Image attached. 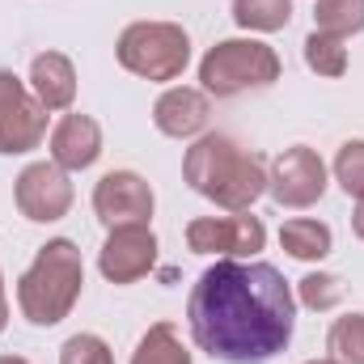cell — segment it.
Segmentation results:
<instances>
[{"instance_id":"cell-1","label":"cell","mask_w":364,"mask_h":364,"mask_svg":"<svg viewBox=\"0 0 364 364\" xmlns=\"http://www.w3.org/2000/svg\"><path fill=\"white\" fill-rule=\"evenodd\" d=\"M199 352L220 364H267L292 343L296 292L272 263L216 259L186 296Z\"/></svg>"},{"instance_id":"cell-2","label":"cell","mask_w":364,"mask_h":364,"mask_svg":"<svg viewBox=\"0 0 364 364\" xmlns=\"http://www.w3.org/2000/svg\"><path fill=\"white\" fill-rule=\"evenodd\" d=\"M182 178L225 212H250L255 199L267 195V157L242 149L225 132H203L182 157Z\"/></svg>"},{"instance_id":"cell-3","label":"cell","mask_w":364,"mask_h":364,"mask_svg":"<svg viewBox=\"0 0 364 364\" xmlns=\"http://www.w3.org/2000/svg\"><path fill=\"white\" fill-rule=\"evenodd\" d=\"M81 288H85V259L77 242L51 237L47 246H38L34 263L17 279V309L30 326H60L81 301Z\"/></svg>"},{"instance_id":"cell-4","label":"cell","mask_w":364,"mask_h":364,"mask_svg":"<svg viewBox=\"0 0 364 364\" xmlns=\"http://www.w3.org/2000/svg\"><path fill=\"white\" fill-rule=\"evenodd\" d=\"M279 55L263 38H225L199 60V90L208 97H237L279 81Z\"/></svg>"},{"instance_id":"cell-5","label":"cell","mask_w":364,"mask_h":364,"mask_svg":"<svg viewBox=\"0 0 364 364\" xmlns=\"http://www.w3.org/2000/svg\"><path fill=\"white\" fill-rule=\"evenodd\" d=\"M119 64L140 81H178L191 64V38L178 21H132L114 43Z\"/></svg>"},{"instance_id":"cell-6","label":"cell","mask_w":364,"mask_h":364,"mask_svg":"<svg viewBox=\"0 0 364 364\" xmlns=\"http://www.w3.org/2000/svg\"><path fill=\"white\" fill-rule=\"evenodd\" d=\"M47 106L30 93V85L0 68V157H21L34 153L47 140Z\"/></svg>"},{"instance_id":"cell-7","label":"cell","mask_w":364,"mask_h":364,"mask_svg":"<svg viewBox=\"0 0 364 364\" xmlns=\"http://www.w3.org/2000/svg\"><path fill=\"white\" fill-rule=\"evenodd\" d=\"M267 246V229L255 212L229 216H195L186 225V250L216 255V259H255Z\"/></svg>"},{"instance_id":"cell-8","label":"cell","mask_w":364,"mask_h":364,"mask_svg":"<svg viewBox=\"0 0 364 364\" xmlns=\"http://www.w3.org/2000/svg\"><path fill=\"white\" fill-rule=\"evenodd\" d=\"M267 195L279 208H314L326 195V161L309 144H292L267 166Z\"/></svg>"},{"instance_id":"cell-9","label":"cell","mask_w":364,"mask_h":364,"mask_svg":"<svg viewBox=\"0 0 364 364\" xmlns=\"http://www.w3.org/2000/svg\"><path fill=\"white\" fill-rule=\"evenodd\" d=\"M13 199H17V212L34 225H55L68 216L77 191H73V178L68 170H60L55 161H34L26 166L17 182H13Z\"/></svg>"},{"instance_id":"cell-10","label":"cell","mask_w":364,"mask_h":364,"mask_svg":"<svg viewBox=\"0 0 364 364\" xmlns=\"http://www.w3.org/2000/svg\"><path fill=\"white\" fill-rule=\"evenodd\" d=\"M153 186L140 178L136 170H110L93 186V212L106 229H123V225H149L153 220Z\"/></svg>"},{"instance_id":"cell-11","label":"cell","mask_w":364,"mask_h":364,"mask_svg":"<svg viewBox=\"0 0 364 364\" xmlns=\"http://www.w3.org/2000/svg\"><path fill=\"white\" fill-rule=\"evenodd\" d=\"M157 267V233L149 225H123V229H106V242L97 250V272L106 275V284H136Z\"/></svg>"},{"instance_id":"cell-12","label":"cell","mask_w":364,"mask_h":364,"mask_svg":"<svg viewBox=\"0 0 364 364\" xmlns=\"http://www.w3.org/2000/svg\"><path fill=\"white\" fill-rule=\"evenodd\" d=\"M212 123V97L191 85H170L153 102V127L170 140H199Z\"/></svg>"},{"instance_id":"cell-13","label":"cell","mask_w":364,"mask_h":364,"mask_svg":"<svg viewBox=\"0 0 364 364\" xmlns=\"http://www.w3.org/2000/svg\"><path fill=\"white\" fill-rule=\"evenodd\" d=\"M47 144H51V161L60 170L81 174V170L97 166V157H102V127H97V119H90V114H64L51 127V140Z\"/></svg>"},{"instance_id":"cell-14","label":"cell","mask_w":364,"mask_h":364,"mask_svg":"<svg viewBox=\"0 0 364 364\" xmlns=\"http://www.w3.org/2000/svg\"><path fill=\"white\" fill-rule=\"evenodd\" d=\"M30 93L47 110H68L77 102V68L64 51H43L30 60Z\"/></svg>"},{"instance_id":"cell-15","label":"cell","mask_w":364,"mask_h":364,"mask_svg":"<svg viewBox=\"0 0 364 364\" xmlns=\"http://www.w3.org/2000/svg\"><path fill=\"white\" fill-rule=\"evenodd\" d=\"M279 246L296 263H322L335 246V233H331V225H322L314 216H292V220L279 225Z\"/></svg>"},{"instance_id":"cell-16","label":"cell","mask_w":364,"mask_h":364,"mask_svg":"<svg viewBox=\"0 0 364 364\" xmlns=\"http://www.w3.org/2000/svg\"><path fill=\"white\" fill-rule=\"evenodd\" d=\"M132 364H191V348L182 343L174 322H153L140 335V343L132 352Z\"/></svg>"},{"instance_id":"cell-17","label":"cell","mask_w":364,"mask_h":364,"mask_svg":"<svg viewBox=\"0 0 364 364\" xmlns=\"http://www.w3.org/2000/svg\"><path fill=\"white\" fill-rule=\"evenodd\" d=\"M233 21L250 34H275L292 21V0H233Z\"/></svg>"},{"instance_id":"cell-18","label":"cell","mask_w":364,"mask_h":364,"mask_svg":"<svg viewBox=\"0 0 364 364\" xmlns=\"http://www.w3.org/2000/svg\"><path fill=\"white\" fill-rule=\"evenodd\" d=\"M314 30L352 38L364 30V0H314Z\"/></svg>"},{"instance_id":"cell-19","label":"cell","mask_w":364,"mask_h":364,"mask_svg":"<svg viewBox=\"0 0 364 364\" xmlns=\"http://www.w3.org/2000/svg\"><path fill=\"white\" fill-rule=\"evenodd\" d=\"M348 38H335V34H322V30H314L309 38H305V64H309V73H318V77H326V81H339L343 73H348V47H343Z\"/></svg>"},{"instance_id":"cell-20","label":"cell","mask_w":364,"mask_h":364,"mask_svg":"<svg viewBox=\"0 0 364 364\" xmlns=\"http://www.w3.org/2000/svg\"><path fill=\"white\" fill-rule=\"evenodd\" d=\"M326 352L335 364H364V314L335 318V326L326 335Z\"/></svg>"},{"instance_id":"cell-21","label":"cell","mask_w":364,"mask_h":364,"mask_svg":"<svg viewBox=\"0 0 364 364\" xmlns=\"http://www.w3.org/2000/svg\"><path fill=\"white\" fill-rule=\"evenodd\" d=\"M296 301H301L305 309L326 314V309H335V305L343 301V279L331 275V272H309L305 279H296Z\"/></svg>"},{"instance_id":"cell-22","label":"cell","mask_w":364,"mask_h":364,"mask_svg":"<svg viewBox=\"0 0 364 364\" xmlns=\"http://www.w3.org/2000/svg\"><path fill=\"white\" fill-rule=\"evenodd\" d=\"M335 182L343 186V195L364 199V140H348L335 153Z\"/></svg>"},{"instance_id":"cell-23","label":"cell","mask_w":364,"mask_h":364,"mask_svg":"<svg viewBox=\"0 0 364 364\" xmlns=\"http://www.w3.org/2000/svg\"><path fill=\"white\" fill-rule=\"evenodd\" d=\"M60 364H114V352H110V343L102 335L81 331L60 348Z\"/></svg>"},{"instance_id":"cell-24","label":"cell","mask_w":364,"mask_h":364,"mask_svg":"<svg viewBox=\"0 0 364 364\" xmlns=\"http://www.w3.org/2000/svg\"><path fill=\"white\" fill-rule=\"evenodd\" d=\"M9 326V296H4V272H0V335Z\"/></svg>"},{"instance_id":"cell-25","label":"cell","mask_w":364,"mask_h":364,"mask_svg":"<svg viewBox=\"0 0 364 364\" xmlns=\"http://www.w3.org/2000/svg\"><path fill=\"white\" fill-rule=\"evenodd\" d=\"M352 229H356V237L364 242V199H356V212H352Z\"/></svg>"},{"instance_id":"cell-26","label":"cell","mask_w":364,"mask_h":364,"mask_svg":"<svg viewBox=\"0 0 364 364\" xmlns=\"http://www.w3.org/2000/svg\"><path fill=\"white\" fill-rule=\"evenodd\" d=\"M0 364H30L26 356H0Z\"/></svg>"},{"instance_id":"cell-27","label":"cell","mask_w":364,"mask_h":364,"mask_svg":"<svg viewBox=\"0 0 364 364\" xmlns=\"http://www.w3.org/2000/svg\"><path fill=\"white\" fill-rule=\"evenodd\" d=\"M309 364H335V360H331V356H326V360H309Z\"/></svg>"}]
</instances>
